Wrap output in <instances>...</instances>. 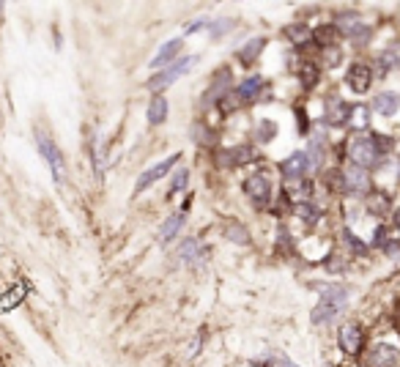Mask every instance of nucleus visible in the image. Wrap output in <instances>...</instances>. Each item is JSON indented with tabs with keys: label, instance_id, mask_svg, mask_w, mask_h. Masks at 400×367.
Returning a JSON list of instances; mask_svg holds the SVG:
<instances>
[{
	"label": "nucleus",
	"instance_id": "obj_1",
	"mask_svg": "<svg viewBox=\"0 0 400 367\" xmlns=\"http://www.w3.org/2000/svg\"><path fill=\"white\" fill-rule=\"evenodd\" d=\"M345 304H348V288L345 285H321V301L313 310V324H318V326L332 324L345 310Z\"/></svg>",
	"mask_w": 400,
	"mask_h": 367
},
{
	"label": "nucleus",
	"instance_id": "obj_2",
	"mask_svg": "<svg viewBox=\"0 0 400 367\" xmlns=\"http://www.w3.org/2000/svg\"><path fill=\"white\" fill-rule=\"evenodd\" d=\"M345 154H348V162L362 170H370V167L378 165L381 159V148L376 145V137L373 134H357L345 143Z\"/></svg>",
	"mask_w": 400,
	"mask_h": 367
},
{
	"label": "nucleus",
	"instance_id": "obj_3",
	"mask_svg": "<svg viewBox=\"0 0 400 367\" xmlns=\"http://www.w3.org/2000/svg\"><path fill=\"white\" fill-rule=\"evenodd\" d=\"M34 137H36V145H38V154L44 157V162H47L50 170H52V178L61 184V181H64V175H66V162H64L61 148L55 145V140L44 132V129H36Z\"/></svg>",
	"mask_w": 400,
	"mask_h": 367
},
{
	"label": "nucleus",
	"instance_id": "obj_4",
	"mask_svg": "<svg viewBox=\"0 0 400 367\" xmlns=\"http://www.w3.org/2000/svg\"><path fill=\"white\" fill-rule=\"evenodd\" d=\"M244 195L250 198V203L255 208H266L269 201H271V178H269L264 170L247 175L244 178Z\"/></svg>",
	"mask_w": 400,
	"mask_h": 367
},
{
	"label": "nucleus",
	"instance_id": "obj_5",
	"mask_svg": "<svg viewBox=\"0 0 400 367\" xmlns=\"http://www.w3.org/2000/svg\"><path fill=\"white\" fill-rule=\"evenodd\" d=\"M195 64H198V55H184V58H178L173 66H167L162 69L159 74H154V77L148 80V88H151V91H165L167 85H173L181 74H187Z\"/></svg>",
	"mask_w": 400,
	"mask_h": 367
},
{
	"label": "nucleus",
	"instance_id": "obj_6",
	"mask_svg": "<svg viewBox=\"0 0 400 367\" xmlns=\"http://www.w3.org/2000/svg\"><path fill=\"white\" fill-rule=\"evenodd\" d=\"M367 367H400V345L390 340H376L367 354Z\"/></svg>",
	"mask_w": 400,
	"mask_h": 367
},
{
	"label": "nucleus",
	"instance_id": "obj_7",
	"mask_svg": "<svg viewBox=\"0 0 400 367\" xmlns=\"http://www.w3.org/2000/svg\"><path fill=\"white\" fill-rule=\"evenodd\" d=\"M340 189L351 195H367L370 192V170L357 165H345L340 170Z\"/></svg>",
	"mask_w": 400,
	"mask_h": 367
},
{
	"label": "nucleus",
	"instance_id": "obj_8",
	"mask_svg": "<svg viewBox=\"0 0 400 367\" xmlns=\"http://www.w3.org/2000/svg\"><path fill=\"white\" fill-rule=\"evenodd\" d=\"M337 343H340L343 354L357 357V354H362V348H365V329H362L357 321H345V324L340 326V332H337Z\"/></svg>",
	"mask_w": 400,
	"mask_h": 367
},
{
	"label": "nucleus",
	"instance_id": "obj_9",
	"mask_svg": "<svg viewBox=\"0 0 400 367\" xmlns=\"http://www.w3.org/2000/svg\"><path fill=\"white\" fill-rule=\"evenodd\" d=\"M178 159H181V154H173V157H167L165 162H159V165H154L151 170H145V173L137 178V187H134V192H145L151 184H157L159 178H165L167 173H170L173 167L178 165Z\"/></svg>",
	"mask_w": 400,
	"mask_h": 367
},
{
	"label": "nucleus",
	"instance_id": "obj_10",
	"mask_svg": "<svg viewBox=\"0 0 400 367\" xmlns=\"http://www.w3.org/2000/svg\"><path fill=\"white\" fill-rule=\"evenodd\" d=\"M252 159H255V151L250 145H234V148L217 151V165L220 167H241Z\"/></svg>",
	"mask_w": 400,
	"mask_h": 367
},
{
	"label": "nucleus",
	"instance_id": "obj_11",
	"mask_svg": "<svg viewBox=\"0 0 400 367\" xmlns=\"http://www.w3.org/2000/svg\"><path fill=\"white\" fill-rule=\"evenodd\" d=\"M283 175L288 178V181H304V175L310 173V157H307V151H294L285 162H283Z\"/></svg>",
	"mask_w": 400,
	"mask_h": 367
},
{
	"label": "nucleus",
	"instance_id": "obj_12",
	"mask_svg": "<svg viewBox=\"0 0 400 367\" xmlns=\"http://www.w3.org/2000/svg\"><path fill=\"white\" fill-rule=\"evenodd\" d=\"M345 82H348V88L354 94H367L370 85H373V69L367 64H354L348 69V74H345Z\"/></svg>",
	"mask_w": 400,
	"mask_h": 367
},
{
	"label": "nucleus",
	"instance_id": "obj_13",
	"mask_svg": "<svg viewBox=\"0 0 400 367\" xmlns=\"http://www.w3.org/2000/svg\"><path fill=\"white\" fill-rule=\"evenodd\" d=\"M28 291H31V282H28V280H22L20 285H11L6 294H0V315H3V312H11V310H17V307L25 301Z\"/></svg>",
	"mask_w": 400,
	"mask_h": 367
},
{
	"label": "nucleus",
	"instance_id": "obj_14",
	"mask_svg": "<svg viewBox=\"0 0 400 367\" xmlns=\"http://www.w3.org/2000/svg\"><path fill=\"white\" fill-rule=\"evenodd\" d=\"M370 110H373L376 115H381V118H392L400 110V96L392 94V91H384V94H378V96L373 99Z\"/></svg>",
	"mask_w": 400,
	"mask_h": 367
},
{
	"label": "nucleus",
	"instance_id": "obj_15",
	"mask_svg": "<svg viewBox=\"0 0 400 367\" xmlns=\"http://www.w3.org/2000/svg\"><path fill=\"white\" fill-rule=\"evenodd\" d=\"M348 115H351V104H345L337 96L327 101V124L329 127H348Z\"/></svg>",
	"mask_w": 400,
	"mask_h": 367
},
{
	"label": "nucleus",
	"instance_id": "obj_16",
	"mask_svg": "<svg viewBox=\"0 0 400 367\" xmlns=\"http://www.w3.org/2000/svg\"><path fill=\"white\" fill-rule=\"evenodd\" d=\"M181 44H184V38H173V41H167V44H162V50L157 52V58L151 61V66H154V69H167V66H173V64L178 61V52H181Z\"/></svg>",
	"mask_w": 400,
	"mask_h": 367
},
{
	"label": "nucleus",
	"instance_id": "obj_17",
	"mask_svg": "<svg viewBox=\"0 0 400 367\" xmlns=\"http://www.w3.org/2000/svg\"><path fill=\"white\" fill-rule=\"evenodd\" d=\"M231 77H234V74H231V69H228V66L220 69V74H214V82H211V88L206 91L203 101H206V104H211V99H214V96H217L220 101L225 99V91L231 88Z\"/></svg>",
	"mask_w": 400,
	"mask_h": 367
},
{
	"label": "nucleus",
	"instance_id": "obj_18",
	"mask_svg": "<svg viewBox=\"0 0 400 367\" xmlns=\"http://www.w3.org/2000/svg\"><path fill=\"white\" fill-rule=\"evenodd\" d=\"M184 222H187V208H181V211L170 214V217L165 220V225L159 228V241H162V244H170V241H173L176 236L181 233Z\"/></svg>",
	"mask_w": 400,
	"mask_h": 367
},
{
	"label": "nucleus",
	"instance_id": "obj_19",
	"mask_svg": "<svg viewBox=\"0 0 400 367\" xmlns=\"http://www.w3.org/2000/svg\"><path fill=\"white\" fill-rule=\"evenodd\" d=\"M206 252H208V250H206V247H200L198 238H187V241L176 250V258H178L181 264H195V261H200Z\"/></svg>",
	"mask_w": 400,
	"mask_h": 367
},
{
	"label": "nucleus",
	"instance_id": "obj_20",
	"mask_svg": "<svg viewBox=\"0 0 400 367\" xmlns=\"http://www.w3.org/2000/svg\"><path fill=\"white\" fill-rule=\"evenodd\" d=\"M264 47H266V38L264 36H255V38H250L241 50H238V58H241V64H255L258 58H261V52H264Z\"/></svg>",
	"mask_w": 400,
	"mask_h": 367
},
{
	"label": "nucleus",
	"instance_id": "obj_21",
	"mask_svg": "<svg viewBox=\"0 0 400 367\" xmlns=\"http://www.w3.org/2000/svg\"><path fill=\"white\" fill-rule=\"evenodd\" d=\"M285 38L294 44V47H304V44H310L313 41V31L304 25V22H291V25H285Z\"/></svg>",
	"mask_w": 400,
	"mask_h": 367
},
{
	"label": "nucleus",
	"instance_id": "obj_22",
	"mask_svg": "<svg viewBox=\"0 0 400 367\" xmlns=\"http://www.w3.org/2000/svg\"><path fill=\"white\" fill-rule=\"evenodd\" d=\"M261 88H264V77H250V80H244V82L236 88V96H238V101L244 104V101L258 99Z\"/></svg>",
	"mask_w": 400,
	"mask_h": 367
},
{
	"label": "nucleus",
	"instance_id": "obj_23",
	"mask_svg": "<svg viewBox=\"0 0 400 367\" xmlns=\"http://www.w3.org/2000/svg\"><path fill=\"white\" fill-rule=\"evenodd\" d=\"M222 233L228 241H234V244H241V247H247L250 244V233H247V228L241 225V222H236V220H225L222 222Z\"/></svg>",
	"mask_w": 400,
	"mask_h": 367
},
{
	"label": "nucleus",
	"instance_id": "obj_24",
	"mask_svg": "<svg viewBox=\"0 0 400 367\" xmlns=\"http://www.w3.org/2000/svg\"><path fill=\"white\" fill-rule=\"evenodd\" d=\"M167 99L165 96H154V99L148 101V124L151 127H159V124H165L167 118Z\"/></svg>",
	"mask_w": 400,
	"mask_h": 367
},
{
	"label": "nucleus",
	"instance_id": "obj_25",
	"mask_svg": "<svg viewBox=\"0 0 400 367\" xmlns=\"http://www.w3.org/2000/svg\"><path fill=\"white\" fill-rule=\"evenodd\" d=\"M370 124V107L367 104H351V115H348V127L357 132H365Z\"/></svg>",
	"mask_w": 400,
	"mask_h": 367
},
{
	"label": "nucleus",
	"instance_id": "obj_26",
	"mask_svg": "<svg viewBox=\"0 0 400 367\" xmlns=\"http://www.w3.org/2000/svg\"><path fill=\"white\" fill-rule=\"evenodd\" d=\"M294 214L299 217L304 225H315V222H321V217H324V214H321V208H318V206H313L310 201L297 203V206H294Z\"/></svg>",
	"mask_w": 400,
	"mask_h": 367
},
{
	"label": "nucleus",
	"instance_id": "obj_27",
	"mask_svg": "<svg viewBox=\"0 0 400 367\" xmlns=\"http://www.w3.org/2000/svg\"><path fill=\"white\" fill-rule=\"evenodd\" d=\"M390 69H400V41L390 44L381 55H378V71H390Z\"/></svg>",
	"mask_w": 400,
	"mask_h": 367
},
{
	"label": "nucleus",
	"instance_id": "obj_28",
	"mask_svg": "<svg viewBox=\"0 0 400 367\" xmlns=\"http://www.w3.org/2000/svg\"><path fill=\"white\" fill-rule=\"evenodd\" d=\"M337 25H321V28H315L313 31V41L318 44V47H324V50H329V47H334L337 44Z\"/></svg>",
	"mask_w": 400,
	"mask_h": 367
},
{
	"label": "nucleus",
	"instance_id": "obj_29",
	"mask_svg": "<svg viewBox=\"0 0 400 367\" xmlns=\"http://www.w3.org/2000/svg\"><path fill=\"white\" fill-rule=\"evenodd\" d=\"M367 211L376 214V217L387 214V211H390V198H387L384 192H378V189H370V192H367Z\"/></svg>",
	"mask_w": 400,
	"mask_h": 367
},
{
	"label": "nucleus",
	"instance_id": "obj_30",
	"mask_svg": "<svg viewBox=\"0 0 400 367\" xmlns=\"http://www.w3.org/2000/svg\"><path fill=\"white\" fill-rule=\"evenodd\" d=\"M318 77H321V69L315 66L313 61H301L299 66V80L304 88H313L315 82H318Z\"/></svg>",
	"mask_w": 400,
	"mask_h": 367
},
{
	"label": "nucleus",
	"instance_id": "obj_31",
	"mask_svg": "<svg viewBox=\"0 0 400 367\" xmlns=\"http://www.w3.org/2000/svg\"><path fill=\"white\" fill-rule=\"evenodd\" d=\"M91 151H94V165H97V175H104V143H101V137H94V145H91Z\"/></svg>",
	"mask_w": 400,
	"mask_h": 367
},
{
	"label": "nucleus",
	"instance_id": "obj_32",
	"mask_svg": "<svg viewBox=\"0 0 400 367\" xmlns=\"http://www.w3.org/2000/svg\"><path fill=\"white\" fill-rule=\"evenodd\" d=\"M187 181H190V170H187V167H181V170L173 175V184H170V195H178V192H184V189H187Z\"/></svg>",
	"mask_w": 400,
	"mask_h": 367
},
{
	"label": "nucleus",
	"instance_id": "obj_33",
	"mask_svg": "<svg viewBox=\"0 0 400 367\" xmlns=\"http://www.w3.org/2000/svg\"><path fill=\"white\" fill-rule=\"evenodd\" d=\"M274 134H277V127H274L271 121H261V127L255 129V137H258L261 143H269V140H271Z\"/></svg>",
	"mask_w": 400,
	"mask_h": 367
},
{
	"label": "nucleus",
	"instance_id": "obj_34",
	"mask_svg": "<svg viewBox=\"0 0 400 367\" xmlns=\"http://www.w3.org/2000/svg\"><path fill=\"white\" fill-rule=\"evenodd\" d=\"M236 22L234 20H217V22H208V28H211V34L214 36H222L225 31H231Z\"/></svg>",
	"mask_w": 400,
	"mask_h": 367
},
{
	"label": "nucleus",
	"instance_id": "obj_35",
	"mask_svg": "<svg viewBox=\"0 0 400 367\" xmlns=\"http://www.w3.org/2000/svg\"><path fill=\"white\" fill-rule=\"evenodd\" d=\"M345 241H348V244L354 247V252H365V244H362V241L357 238V236L351 233V231H345Z\"/></svg>",
	"mask_w": 400,
	"mask_h": 367
},
{
	"label": "nucleus",
	"instance_id": "obj_36",
	"mask_svg": "<svg viewBox=\"0 0 400 367\" xmlns=\"http://www.w3.org/2000/svg\"><path fill=\"white\" fill-rule=\"evenodd\" d=\"M192 137H198L200 143H211V137L203 129V124H195V127H192Z\"/></svg>",
	"mask_w": 400,
	"mask_h": 367
},
{
	"label": "nucleus",
	"instance_id": "obj_37",
	"mask_svg": "<svg viewBox=\"0 0 400 367\" xmlns=\"http://www.w3.org/2000/svg\"><path fill=\"white\" fill-rule=\"evenodd\" d=\"M206 25H208V20H195V22L187 25V34H198V31H203Z\"/></svg>",
	"mask_w": 400,
	"mask_h": 367
},
{
	"label": "nucleus",
	"instance_id": "obj_38",
	"mask_svg": "<svg viewBox=\"0 0 400 367\" xmlns=\"http://www.w3.org/2000/svg\"><path fill=\"white\" fill-rule=\"evenodd\" d=\"M395 225H398V228H395V233L400 236V211H398V214H395Z\"/></svg>",
	"mask_w": 400,
	"mask_h": 367
},
{
	"label": "nucleus",
	"instance_id": "obj_39",
	"mask_svg": "<svg viewBox=\"0 0 400 367\" xmlns=\"http://www.w3.org/2000/svg\"><path fill=\"white\" fill-rule=\"evenodd\" d=\"M294 367H297V365H294Z\"/></svg>",
	"mask_w": 400,
	"mask_h": 367
}]
</instances>
